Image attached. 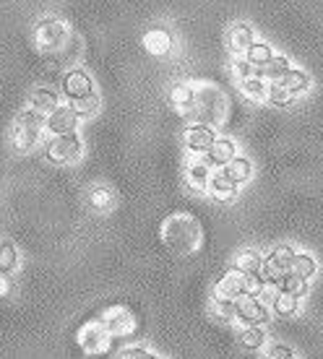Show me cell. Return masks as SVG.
<instances>
[{
	"instance_id": "cell-34",
	"label": "cell",
	"mask_w": 323,
	"mask_h": 359,
	"mask_svg": "<svg viewBox=\"0 0 323 359\" xmlns=\"http://www.w3.org/2000/svg\"><path fill=\"white\" fill-rule=\"evenodd\" d=\"M266 102H271L274 107H287V104H292V97H289L287 91H284L277 81H274V83H269V91H266Z\"/></svg>"
},
{
	"instance_id": "cell-42",
	"label": "cell",
	"mask_w": 323,
	"mask_h": 359,
	"mask_svg": "<svg viewBox=\"0 0 323 359\" xmlns=\"http://www.w3.org/2000/svg\"><path fill=\"white\" fill-rule=\"evenodd\" d=\"M159 359H164V357H159Z\"/></svg>"
},
{
	"instance_id": "cell-33",
	"label": "cell",
	"mask_w": 323,
	"mask_h": 359,
	"mask_svg": "<svg viewBox=\"0 0 323 359\" xmlns=\"http://www.w3.org/2000/svg\"><path fill=\"white\" fill-rule=\"evenodd\" d=\"M99 107H102V102H99V94L94 91V94H89V97L79 99V102H73L71 109L76 112V117L79 120H89V117H94L99 112Z\"/></svg>"
},
{
	"instance_id": "cell-32",
	"label": "cell",
	"mask_w": 323,
	"mask_h": 359,
	"mask_svg": "<svg viewBox=\"0 0 323 359\" xmlns=\"http://www.w3.org/2000/svg\"><path fill=\"white\" fill-rule=\"evenodd\" d=\"M271 310L277 318H292V315L300 313V299L292 294H284V292H279L277 299L271 302Z\"/></svg>"
},
{
	"instance_id": "cell-18",
	"label": "cell",
	"mask_w": 323,
	"mask_h": 359,
	"mask_svg": "<svg viewBox=\"0 0 323 359\" xmlns=\"http://www.w3.org/2000/svg\"><path fill=\"white\" fill-rule=\"evenodd\" d=\"M170 104L178 112H183V115H188V112H193V104H196V86L188 81H178L170 86Z\"/></svg>"
},
{
	"instance_id": "cell-8",
	"label": "cell",
	"mask_w": 323,
	"mask_h": 359,
	"mask_svg": "<svg viewBox=\"0 0 323 359\" xmlns=\"http://www.w3.org/2000/svg\"><path fill=\"white\" fill-rule=\"evenodd\" d=\"M76 341L79 346L86 354H105L110 349V341H112V336L105 331V325L99 323V320H89V323H84L76 333Z\"/></svg>"
},
{
	"instance_id": "cell-37",
	"label": "cell",
	"mask_w": 323,
	"mask_h": 359,
	"mask_svg": "<svg viewBox=\"0 0 323 359\" xmlns=\"http://www.w3.org/2000/svg\"><path fill=\"white\" fill-rule=\"evenodd\" d=\"M277 294H279L277 281H269V278H266V281H263V287H261V292H258V297H256V299H258V302H261V305H263V307H271V302H274V299H277Z\"/></svg>"
},
{
	"instance_id": "cell-2",
	"label": "cell",
	"mask_w": 323,
	"mask_h": 359,
	"mask_svg": "<svg viewBox=\"0 0 323 359\" xmlns=\"http://www.w3.org/2000/svg\"><path fill=\"white\" fill-rule=\"evenodd\" d=\"M42 141H45V117L32 112V109L18 112L13 126H11V144H13V149L27 154L34 151Z\"/></svg>"
},
{
	"instance_id": "cell-5",
	"label": "cell",
	"mask_w": 323,
	"mask_h": 359,
	"mask_svg": "<svg viewBox=\"0 0 323 359\" xmlns=\"http://www.w3.org/2000/svg\"><path fill=\"white\" fill-rule=\"evenodd\" d=\"M37 47L42 50V53H60L65 45H68V39H71V29L65 21L55 16H47L42 18L39 24H37Z\"/></svg>"
},
{
	"instance_id": "cell-35",
	"label": "cell",
	"mask_w": 323,
	"mask_h": 359,
	"mask_svg": "<svg viewBox=\"0 0 323 359\" xmlns=\"http://www.w3.org/2000/svg\"><path fill=\"white\" fill-rule=\"evenodd\" d=\"M115 359H159V354H154L146 346H123V349L117 351Z\"/></svg>"
},
{
	"instance_id": "cell-23",
	"label": "cell",
	"mask_w": 323,
	"mask_h": 359,
	"mask_svg": "<svg viewBox=\"0 0 323 359\" xmlns=\"http://www.w3.org/2000/svg\"><path fill=\"white\" fill-rule=\"evenodd\" d=\"M222 172L227 175V180H232L235 185L240 188V185H245V182H251V177H253V162L248 159V156H240V154H237L232 162L222 167Z\"/></svg>"
},
{
	"instance_id": "cell-24",
	"label": "cell",
	"mask_w": 323,
	"mask_h": 359,
	"mask_svg": "<svg viewBox=\"0 0 323 359\" xmlns=\"http://www.w3.org/2000/svg\"><path fill=\"white\" fill-rule=\"evenodd\" d=\"M115 190L107 188V185H94V188L89 190V206L97 211V214H107V211H112L115 208Z\"/></svg>"
},
{
	"instance_id": "cell-26",
	"label": "cell",
	"mask_w": 323,
	"mask_h": 359,
	"mask_svg": "<svg viewBox=\"0 0 323 359\" xmlns=\"http://www.w3.org/2000/svg\"><path fill=\"white\" fill-rule=\"evenodd\" d=\"M240 346L248 351H261L269 346V336L263 325H251V328H240Z\"/></svg>"
},
{
	"instance_id": "cell-6",
	"label": "cell",
	"mask_w": 323,
	"mask_h": 359,
	"mask_svg": "<svg viewBox=\"0 0 323 359\" xmlns=\"http://www.w3.org/2000/svg\"><path fill=\"white\" fill-rule=\"evenodd\" d=\"M99 323L105 325V331H107L112 339H126V336H131V333L136 331L138 320H136V315L131 313L126 305H112L102 313Z\"/></svg>"
},
{
	"instance_id": "cell-10",
	"label": "cell",
	"mask_w": 323,
	"mask_h": 359,
	"mask_svg": "<svg viewBox=\"0 0 323 359\" xmlns=\"http://www.w3.org/2000/svg\"><path fill=\"white\" fill-rule=\"evenodd\" d=\"M94 79H91L86 71H81V68H68V73L63 76V83H60V94L65 97L68 104L73 102H79V99L89 97L94 94Z\"/></svg>"
},
{
	"instance_id": "cell-13",
	"label": "cell",
	"mask_w": 323,
	"mask_h": 359,
	"mask_svg": "<svg viewBox=\"0 0 323 359\" xmlns=\"http://www.w3.org/2000/svg\"><path fill=\"white\" fill-rule=\"evenodd\" d=\"M245 294V273H242L240 269H235V266H230V269L219 276V281L214 284V294L211 297H219V299H240V297Z\"/></svg>"
},
{
	"instance_id": "cell-17",
	"label": "cell",
	"mask_w": 323,
	"mask_h": 359,
	"mask_svg": "<svg viewBox=\"0 0 323 359\" xmlns=\"http://www.w3.org/2000/svg\"><path fill=\"white\" fill-rule=\"evenodd\" d=\"M237 156V146H235L232 138H216L211 149L206 151V164L209 167H216V170H222L225 164H230Z\"/></svg>"
},
{
	"instance_id": "cell-21",
	"label": "cell",
	"mask_w": 323,
	"mask_h": 359,
	"mask_svg": "<svg viewBox=\"0 0 323 359\" xmlns=\"http://www.w3.org/2000/svg\"><path fill=\"white\" fill-rule=\"evenodd\" d=\"M18 269H21V252H18L16 243L8 237H0V273L13 276Z\"/></svg>"
},
{
	"instance_id": "cell-41",
	"label": "cell",
	"mask_w": 323,
	"mask_h": 359,
	"mask_svg": "<svg viewBox=\"0 0 323 359\" xmlns=\"http://www.w3.org/2000/svg\"><path fill=\"white\" fill-rule=\"evenodd\" d=\"M8 294H11V276L0 273V299H6Z\"/></svg>"
},
{
	"instance_id": "cell-39",
	"label": "cell",
	"mask_w": 323,
	"mask_h": 359,
	"mask_svg": "<svg viewBox=\"0 0 323 359\" xmlns=\"http://www.w3.org/2000/svg\"><path fill=\"white\" fill-rule=\"evenodd\" d=\"M263 359H295V351L287 344H271Z\"/></svg>"
},
{
	"instance_id": "cell-12",
	"label": "cell",
	"mask_w": 323,
	"mask_h": 359,
	"mask_svg": "<svg viewBox=\"0 0 323 359\" xmlns=\"http://www.w3.org/2000/svg\"><path fill=\"white\" fill-rule=\"evenodd\" d=\"M216 138V130L211 126H204V123H190L185 128V133H183V144L188 149L190 154H206L211 149Z\"/></svg>"
},
{
	"instance_id": "cell-25",
	"label": "cell",
	"mask_w": 323,
	"mask_h": 359,
	"mask_svg": "<svg viewBox=\"0 0 323 359\" xmlns=\"http://www.w3.org/2000/svg\"><path fill=\"white\" fill-rule=\"evenodd\" d=\"M292 68V63H289V57H284V55H274L269 63H263L261 68H256V76H261L263 81H269V83H274V81H279L284 73Z\"/></svg>"
},
{
	"instance_id": "cell-7",
	"label": "cell",
	"mask_w": 323,
	"mask_h": 359,
	"mask_svg": "<svg viewBox=\"0 0 323 359\" xmlns=\"http://www.w3.org/2000/svg\"><path fill=\"white\" fill-rule=\"evenodd\" d=\"M269 320V307H263L256 297L242 294L240 299H235V315L232 323L240 328H251V325H266Z\"/></svg>"
},
{
	"instance_id": "cell-19",
	"label": "cell",
	"mask_w": 323,
	"mask_h": 359,
	"mask_svg": "<svg viewBox=\"0 0 323 359\" xmlns=\"http://www.w3.org/2000/svg\"><path fill=\"white\" fill-rule=\"evenodd\" d=\"M144 50L154 57H164V55L172 53V34L167 29H149L144 34Z\"/></svg>"
},
{
	"instance_id": "cell-30",
	"label": "cell",
	"mask_w": 323,
	"mask_h": 359,
	"mask_svg": "<svg viewBox=\"0 0 323 359\" xmlns=\"http://www.w3.org/2000/svg\"><path fill=\"white\" fill-rule=\"evenodd\" d=\"M274 55H277V53H274V47H271L269 42H253V45L245 50V55H242V57H245L253 68H261L263 63H269Z\"/></svg>"
},
{
	"instance_id": "cell-31",
	"label": "cell",
	"mask_w": 323,
	"mask_h": 359,
	"mask_svg": "<svg viewBox=\"0 0 323 359\" xmlns=\"http://www.w3.org/2000/svg\"><path fill=\"white\" fill-rule=\"evenodd\" d=\"M261 263H263V255L258 250H253V248H245L235 255V269H240L242 273H253V271H261Z\"/></svg>"
},
{
	"instance_id": "cell-11",
	"label": "cell",
	"mask_w": 323,
	"mask_h": 359,
	"mask_svg": "<svg viewBox=\"0 0 323 359\" xmlns=\"http://www.w3.org/2000/svg\"><path fill=\"white\" fill-rule=\"evenodd\" d=\"M79 117L71 109V104H58V107L45 117V133L47 135H65V133H76L79 128Z\"/></svg>"
},
{
	"instance_id": "cell-36",
	"label": "cell",
	"mask_w": 323,
	"mask_h": 359,
	"mask_svg": "<svg viewBox=\"0 0 323 359\" xmlns=\"http://www.w3.org/2000/svg\"><path fill=\"white\" fill-rule=\"evenodd\" d=\"M211 310H214V315H219L222 320H232L235 302L232 299H219V297H211Z\"/></svg>"
},
{
	"instance_id": "cell-1",
	"label": "cell",
	"mask_w": 323,
	"mask_h": 359,
	"mask_svg": "<svg viewBox=\"0 0 323 359\" xmlns=\"http://www.w3.org/2000/svg\"><path fill=\"white\" fill-rule=\"evenodd\" d=\"M162 237L175 252H190L201 240V226L193 216L188 214H172L162 224Z\"/></svg>"
},
{
	"instance_id": "cell-14",
	"label": "cell",
	"mask_w": 323,
	"mask_h": 359,
	"mask_svg": "<svg viewBox=\"0 0 323 359\" xmlns=\"http://www.w3.org/2000/svg\"><path fill=\"white\" fill-rule=\"evenodd\" d=\"M183 180H185V188L193 190V193H206L209 180H211V167L206 164V159H190L185 164V172H183Z\"/></svg>"
},
{
	"instance_id": "cell-29",
	"label": "cell",
	"mask_w": 323,
	"mask_h": 359,
	"mask_svg": "<svg viewBox=\"0 0 323 359\" xmlns=\"http://www.w3.org/2000/svg\"><path fill=\"white\" fill-rule=\"evenodd\" d=\"M292 273L300 278H305V281H310V278L318 273V263H315V258L310 255V252H295V258H292Z\"/></svg>"
},
{
	"instance_id": "cell-9",
	"label": "cell",
	"mask_w": 323,
	"mask_h": 359,
	"mask_svg": "<svg viewBox=\"0 0 323 359\" xmlns=\"http://www.w3.org/2000/svg\"><path fill=\"white\" fill-rule=\"evenodd\" d=\"M295 252L297 250L292 248V245H277V248L263 258V263H261V273H263V278H269V281H279L284 273H289Z\"/></svg>"
},
{
	"instance_id": "cell-3",
	"label": "cell",
	"mask_w": 323,
	"mask_h": 359,
	"mask_svg": "<svg viewBox=\"0 0 323 359\" xmlns=\"http://www.w3.org/2000/svg\"><path fill=\"white\" fill-rule=\"evenodd\" d=\"M193 112H196V123H204V126L214 128L219 120H225V112H227L225 94L216 89V86H211V83L196 86V104H193Z\"/></svg>"
},
{
	"instance_id": "cell-22",
	"label": "cell",
	"mask_w": 323,
	"mask_h": 359,
	"mask_svg": "<svg viewBox=\"0 0 323 359\" xmlns=\"http://www.w3.org/2000/svg\"><path fill=\"white\" fill-rule=\"evenodd\" d=\"M256 39H253V27L251 24H235L230 32H227V45H230V50L235 53V57H240V55H245V50L253 45Z\"/></svg>"
},
{
	"instance_id": "cell-27",
	"label": "cell",
	"mask_w": 323,
	"mask_h": 359,
	"mask_svg": "<svg viewBox=\"0 0 323 359\" xmlns=\"http://www.w3.org/2000/svg\"><path fill=\"white\" fill-rule=\"evenodd\" d=\"M277 289L279 292H284V294H292V297H297V299H303V297L310 292V281L295 276V273L289 271V273H284V276L277 281Z\"/></svg>"
},
{
	"instance_id": "cell-4",
	"label": "cell",
	"mask_w": 323,
	"mask_h": 359,
	"mask_svg": "<svg viewBox=\"0 0 323 359\" xmlns=\"http://www.w3.org/2000/svg\"><path fill=\"white\" fill-rule=\"evenodd\" d=\"M45 156L50 164L58 167H71L84 156V141L79 133H65V135H50L45 144Z\"/></svg>"
},
{
	"instance_id": "cell-15",
	"label": "cell",
	"mask_w": 323,
	"mask_h": 359,
	"mask_svg": "<svg viewBox=\"0 0 323 359\" xmlns=\"http://www.w3.org/2000/svg\"><path fill=\"white\" fill-rule=\"evenodd\" d=\"M58 104H60V94L55 89H50V86H37V89L29 91L27 97V109H32V112H37V115L42 117L50 115Z\"/></svg>"
},
{
	"instance_id": "cell-20",
	"label": "cell",
	"mask_w": 323,
	"mask_h": 359,
	"mask_svg": "<svg viewBox=\"0 0 323 359\" xmlns=\"http://www.w3.org/2000/svg\"><path fill=\"white\" fill-rule=\"evenodd\" d=\"M279 86L287 91L289 97H303V94H308L310 91V76H308L305 71H297V68H289L282 79H279Z\"/></svg>"
},
{
	"instance_id": "cell-28",
	"label": "cell",
	"mask_w": 323,
	"mask_h": 359,
	"mask_svg": "<svg viewBox=\"0 0 323 359\" xmlns=\"http://www.w3.org/2000/svg\"><path fill=\"white\" fill-rule=\"evenodd\" d=\"M240 91L245 99L251 102H266V91H269V81H263L261 76H251V79H242Z\"/></svg>"
},
{
	"instance_id": "cell-16",
	"label": "cell",
	"mask_w": 323,
	"mask_h": 359,
	"mask_svg": "<svg viewBox=\"0 0 323 359\" xmlns=\"http://www.w3.org/2000/svg\"><path fill=\"white\" fill-rule=\"evenodd\" d=\"M237 185H235L232 180H227V175L222 170L211 172V180H209V188L206 193L214 198L216 203H232L235 198H237Z\"/></svg>"
},
{
	"instance_id": "cell-40",
	"label": "cell",
	"mask_w": 323,
	"mask_h": 359,
	"mask_svg": "<svg viewBox=\"0 0 323 359\" xmlns=\"http://www.w3.org/2000/svg\"><path fill=\"white\" fill-rule=\"evenodd\" d=\"M232 73L242 81V79H251V76H256V68H253V65L240 55V57H235V60H232Z\"/></svg>"
},
{
	"instance_id": "cell-38",
	"label": "cell",
	"mask_w": 323,
	"mask_h": 359,
	"mask_svg": "<svg viewBox=\"0 0 323 359\" xmlns=\"http://www.w3.org/2000/svg\"><path fill=\"white\" fill-rule=\"evenodd\" d=\"M263 273L261 271H253V273H245V294L248 297H258L261 287H263Z\"/></svg>"
}]
</instances>
